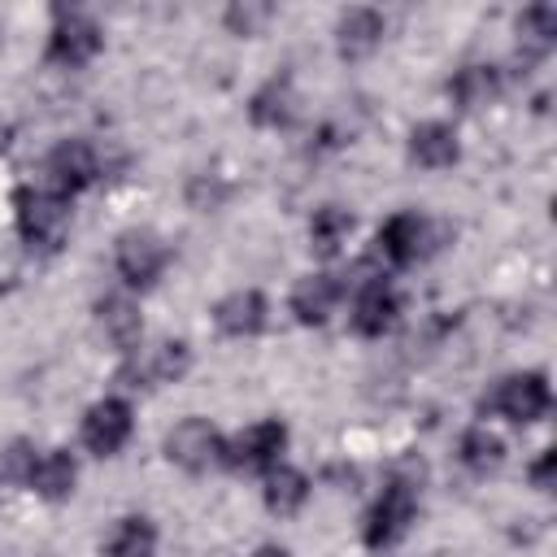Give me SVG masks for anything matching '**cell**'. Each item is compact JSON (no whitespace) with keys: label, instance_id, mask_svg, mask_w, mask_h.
<instances>
[{"label":"cell","instance_id":"cell-25","mask_svg":"<svg viewBox=\"0 0 557 557\" xmlns=\"http://www.w3.org/2000/svg\"><path fill=\"white\" fill-rule=\"evenodd\" d=\"M352 235V213L344 205H318L309 218V244L322 257H335Z\"/></svg>","mask_w":557,"mask_h":557},{"label":"cell","instance_id":"cell-1","mask_svg":"<svg viewBox=\"0 0 557 557\" xmlns=\"http://www.w3.org/2000/svg\"><path fill=\"white\" fill-rule=\"evenodd\" d=\"M418 492H422V474L396 470V474L387 479V487L374 496V505L366 509V522H361L366 548L387 553V548H396V544L409 535V527H413V518H418Z\"/></svg>","mask_w":557,"mask_h":557},{"label":"cell","instance_id":"cell-5","mask_svg":"<svg viewBox=\"0 0 557 557\" xmlns=\"http://www.w3.org/2000/svg\"><path fill=\"white\" fill-rule=\"evenodd\" d=\"M104 48V35L96 26V17H87L83 9H52V30H48V48L44 57L61 70H83L100 57Z\"/></svg>","mask_w":557,"mask_h":557},{"label":"cell","instance_id":"cell-11","mask_svg":"<svg viewBox=\"0 0 557 557\" xmlns=\"http://www.w3.org/2000/svg\"><path fill=\"white\" fill-rule=\"evenodd\" d=\"M396 322H400V292L383 274L361 278V287L352 296V309H348V326L366 339H383Z\"/></svg>","mask_w":557,"mask_h":557},{"label":"cell","instance_id":"cell-6","mask_svg":"<svg viewBox=\"0 0 557 557\" xmlns=\"http://www.w3.org/2000/svg\"><path fill=\"white\" fill-rule=\"evenodd\" d=\"M170 265V248L152 226H131L113 244V270L126 287H152Z\"/></svg>","mask_w":557,"mask_h":557},{"label":"cell","instance_id":"cell-31","mask_svg":"<svg viewBox=\"0 0 557 557\" xmlns=\"http://www.w3.org/2000/svg\"><path fill=\"white\" fill-rule=\"evenodd\" d=\"M9 144H13V126H9V122H4V117H0V152H4V148H9Z\"/></svg>","mask_w":557,"mask_h":557},{"label":"cell","instance_id":"cell-17","mask_svg":"<svg viewBox=\"0 0 557 557\" xmlns=\"http://www.w3.org/2000/svg\"><path fill=\"white\" fill-rule=\"evenodd\" d=\"M26 487L39 496V500H70L74 487H78V461L74 453L65 448H39L30 474H26Z\"/></svg>","mask_w":557,"mask_h":557},{"label":"cell","instance_id":"cell-9","mask_svg":"<svg viewBox=\"0 0 557 557\" xmlns=\"http://www.w3.org/2000/svg\"><path fill=\"white\" fill-rule=\"evenodd\" d=\"M126 370L122 379H131V387H165L187 379L191 370V348L187 339H157V344H139L135 352H126Z\"/></svg>","mask_w":557,"mask_h":557},{"label":"cell","instance_id":"cell-30","mask_svg":"<svg viewBox=\"0 0 557 557\" xmlns=\"http://www.w3.org/2000/svg\"><path fill=\"white\" fill-rule=\"evenodd\" d=\"M248 557H292V553H287L283 544H257V548H252Z\"/></svg>","mask_w":557,"mask_h":557},{"label":"cell","instance_id":"cell-7","mask_svg":"<svg viewBox=\"0 0 557 557\" xmlns=\"http://www.w3.org/2000/svg\"><path fill=\"white\" fill-rule=\"evenodd\" d=\"M283 453H287V426L278 418H261V422L244 426L239 435L222 440V466H231V470L265 474L283 461Z\"/></svg>","mask_w":557,"mask_h":557},{"label":"cell","instance_id":"cell-20","mask_svg":"<svg viewBox=\"0 0 557 557\" xmlns=\"http://www.w3.org/2000/svg\"><path fill=\"white\" fill-rule=\"evenodd\" d=\"M309 487H313L309 474L296 470V466H287V461H278L274 470L261 474V500H265V509H270L274 518H292V513H300L305 500H309Z\"/></svg>","mask_w":557,"mask_h":557},{"label":"cell","instance_id":"cell-14","mask_svg":"<svg viewBox=\"0 0 557 557\" xmlns=\"http://www.w3.org/2000/svg\"><path fill=\"white\" fill-rule=\"evenodd\" d=\"M270 322V300L257 287H235L213 305V326L226 339H252Z\"/></svg>","mask_w":557,"mask_h":557},{"label":"cell","instance_id":"cell-22","mask_svg":"<svg viewBox=\"0 0 557 557\" xmlns=\"http://www.w3.org/2000/svg\"><path fill=\"white\" fill-rule=\"evenodd\" d=\"M448 96L461 109H487L500 96V70L496 65H483V61H470V65H461L448 78Z\"/></svg>","mask_w":557,"mask_h":557},{"label":"cell","instance_id":"cell-27","mask_svg":"<svg viewBox=\"0 0 557 557\" xmlns=\"http://www.w3.org/2000/svg\"><path fill=\"white\" fill-rule=\"evenodd\" d=\"M226 196H231V183H222V174L200 170V174H191V178H187V205H191V209H200V213L222 209V200H226Z\"/></svg>","mask_w":557,"mask_h":557},{"label":"cell","instance_id":"cell-28","mask_svg":"<svg viewBox=\"0 0 557 557\" xmlns=\"http://www.w3.org/2000/svg\"><path fill=\"white\" fill-rule=\"evenodd\" d=\"M35 457H39V448H35L30 440H13V444L0 453V479H9V483H26Z\"/></svg>","mask_w":557,"mask_h":557},{"label":"cell","instance_id":"cell-32","mask_svg":"<svg viewBox=\"0 0 557 557\" xmlns=\"http://www.w3.org/2000/svg\"><path fill=\"white\" fill-rule=\"evenodd\" d=\"M0 483H4V479H0Z\"/></svg>","mask_w":557,"mask_h":557},{"label":"cell","instance_id":"cell-16","mask_svg":"<svg viewBox=\"0 0 557 557\" xmlns=\"http://www.w3.org/2000/svg\"><path fill=\"white\" fill-rule=\"evenodd\" d=\"M296 113H300V96H296V87H292L287 74L265 78V83L252 91V100H248L252 126H265V131H287V126L296 122Z\"/></svg>","mask_w":557,"mask_h":557},{"label":"cell","instance_id":"cell-21","mask_svg":"<svg viewBox=\"0 0 557 557\" xmlns=\"http://www.w3.org/2000/svg\"><path fill=\"white\" fill-rule=\"evenodd\" d=\"M157 544H161L157 522L144 518V513H126V518H117V522L109 527V535L100 540L104 557H157Z\"/></svg>","mask_w":557,"mask_h":557},{"label":"cell","instance_id":"cell-10","mask_svg":"<svg viewBox=\"0 0 557 557\" xmlns=\"http://www.w3.org/2000/svg\"><path fill=\"white\" fill-rule=\"evenodd\" d=\"M131 431H135V409L122 396H100L96 405H87L83 426H78L83 448L96 453V457H117L126 448Z\"/></svg>","mask_w":557,"mask_h":557},{"label":"cell","instance_id":"cell-3","mask_svg":"<svg viewBox=\"0 0 557 557\" xmlns=\"http://www.w3.org/2000/svg\"><path fill=\"white\" fill-rule=\"evenodd\" d=\"M13 222H17L22 244L52 252L70 235V200L57 196V191H44L35 183H22L13 191Z\"/></svg>","mask_w":557,"mask_h":557},{"label":"cell","instance_id":"cell-24","mask_svg":"<svg viewBox=\"0 0 557 557\" xmlns=\"http://www.w3.org/2000/svg\"><path fill=\"white\" fill-rule=\"evenodd\" d=\"M457 461L470 474H487V470H496L505 461V440L496 431H487L483 422H474V426H466L457 435Z\"/></svg>","mask_w":557,"mask_h":557},{"label":"cell","instance_id":"cell-29","mask_svg":"<svg viewBox=\"0 0 557 557\" xmlns=\"http://www.w3.org/2000/svg\"><path fill=\"white\" fill-rule=\"evenodd\" d=\"M553 466H557V453H553V448H544V453L527 466V479H531L535 492H553Z\"/></svg>","mask_w":557,"mask_h":557},{"label":"cell","instance_id":"cell-2","mask_svg":"<svg viewBox=\"0 0 557 557\" xmlns=\"http://www.w3.org/2000/svg\"><path fill=\"white\" fill-rule=\"evenodd\" d=\"M553 405V387H548V374L544 370H518V374H505L496 379L483 396H479V413H492V418H505L513 426H531L548 413Z\"/></svg>","mask_w":557,"mask_h":557},{"label":"cell","instance_id":"cell-12","mask_svg":"<svg viewBox=\"0 0 557 557\" xmlns=\"http://www.w3.org/2000/svg\"><path fill=\"white\" fill-rule=\"evenodd\" d=\"M426 248H431V222L422 213H413V209H396L379 226V257L387 265H396V270H405L418 257H426Z\"/></svg>","mask_w":557,"mask_h":557},{"label":"cell","instance_id":"cell-19","mask_svg":"<svg viewBox=\"0 0 557 557\" xmlns=\"http://www.w3.org/2000/svg\"><path fill=\"white\" fill-rule=\"evenodd\" d=\"M96 326H100V335H104L117 352H135L139 339H144V313H139V305H135L131 296H122V292H113V296H104V300L96 305Z\"/></svg>","mask_w":557,"mask_h":557},{"label":"cell","instance_id":"cell-26","mask_svg":"<svg viewBox=\"0 0 557 557\" xmlns=\"http://www.w3.org/2000/svg\"><path fill=\"white\" fill-rule=\"evenodd\" d=\"M270 17H274V9H270V4H261V0H235V4H226L222 26H226L231 35L252 39V35H261V30L270 26Z\"/></svg>","mask_w":557,"mask_h":557},{"label":"cell","instance_id":"cell-13","mask_svg":"<svg viewBox=\"0 0 557 557\" xmlns=\"http://www.w3.org/2000/svg\"><path fill=\"white\" fill-rule=\"evenodd\" d=\"M339 300H344V283H339L335 274L318 270V274H300V278L292 283L287 309H292V318H296L300 326H326L331 313L339 309Z\"/></svg>","mask_w":557,"mask_h":557},{"label":"cell","instance_id":"cell-8","mask_svg":"<svg viewBox=\"0 0 557 557\" xmlns=\"http://www.w3.org/2000/svg\"><path fill=\"white\" fill-rule=\"evenodd\" d=\"M161 453H165L170 466H178V470H187V474H205L209 466L222 461V431H218L209 418H196V413H191V418H183V422H174V426L165 431Z\"/></svg>","mask_w":557,"mask_h":557},{"label":"cell","instance_id":"cell-23","mask_svg":"<svg viewBox=\"0 0 557 557\" xmlns=\"http://www.w3.org/2000/svg\"><path fill=\"white\" fill-rule=\"evenodd\" d=\"M513 30H518L522 57H527V61H540V57L557 44V9H553V4H527V9L518 13Z\"/></svg>","mask_w":557,"mask_h":557},{"label":"cell","instance_id":"cell-15","mask_svg":"<svg viewBox=\"0 0 557 557\" xmlns=\"http://www.w3.org/2000/svg\"><path fill=\"white\" fill-rule=\"evenodd\" d=\"M383 30H387V22H383L379 9L352 4V9H344L339 22H335V48H339L344 61H361V57H370V52L383 44Z\"/></svg>","mask_w":557,"mask_h":557},{"label":"cell","instance_id":"cell-18","mask_svg":"<svg viewBox=\"0 0 557 557\" xmlns=\"http://www.w3.org/2000/svg\"><path fill=\"white\" fill-rule=\"evenodd\" d=\"M409 161L422 165V170H448L461 161V139H457V126L448 122H418L409 131Z\"/></svg>","mask_w":557,"mask_h":557},{"label":"cell","instance_id":"cell-4","mask_svg":"<svg viewBox=\"0 0 557 557\" xmlns=\"http://www.w3.org/2000/svg\"><path fill=\"white\" fill-rule=\"evenodd\" d=\"M100 178V152H96V144L91 139H61L48 157H44V165H39V178H30L35 187H44V191H57V196H65V200H74L78 191H87L91 183Z\"/></svg>","mask_w":557,"mask_h":557}]
</instances>
